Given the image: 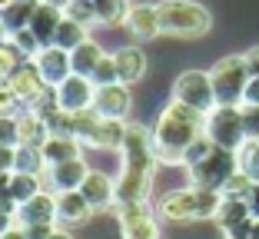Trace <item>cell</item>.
I'll return each mask as SVG.
<instances>
[{"instance_id": "cell-47", "label": "cell", "mask_w": 259, "mask_h": 239, "mask_svg": "<svg viewBox=\"0 0 259 239\" xmlns=\"http://www.w3.org/2000/svg\"><path fill=\"white\" fill-rule=\"evenodd\" d=\"M14 223H17V216H10V213H0V236L7 229H14Z\"/></svg>"}, {"instance_id": "cell-21", "label": "cell", "mask_w": 259, "mask_h": 239, "mask_svg": "<svg viewBox=\"0 0 259 239\" xmlns=\"http://www.w3.org/2000/svg\"><path fill=\"white\" fill-rule=\"evenodd\" d=\"M126 139V120H100L97 130L83 139V147L90 150H120Z\"/></svg>"}, {"instance_id": "cell-24", "label": "cell", "mask_w": 259, "mask_h": 239, "mask_svg": "<svg viewBox=\"0 0 259 239\" xmlns=\"http://www.w3.org/2000/svg\"><path fill=\"white\" fill-rule=\"evenodd\" d=\"M40 150H44L47 166H50V163H63V160H76V156H83V143H80L76 136H47Z\"/></svg>"}, {"instance_id": "cell-52", "label": "cell", "mask_w": 259, "mask_h": 239, "mask_svg": "<svg viewBox=\"0 0 259 239\" xmlns=\"http://www.w3.org/2000/svg\"><path fill=\"white\" fill-rule=\"evenodd\" d=\"M10 4H14V0H0V14H4V10H7Z\"/></svg>"}, {"instance_id": "cell-34", "label": "cell", "mask_w": 259, "mask_h": 239, "mask_svg": "<svg viewBox=\"0 0 259 239\" xmlns=\"http://www.w3.org/2000/svg\"><path fill=\"white\" fill-rule=\"evenodd\" d=\"M10 43H14L17 50H20V54L27 57V60H33V57H37L40 50H44V46H40V40L33 37V30H30V27H27V30H17V33H10Z\"/></svg>"}, {"instance_id": "cell-23", "label": "cell", "mask_w": 259, "mask_h": 239, "mask_svg": "<svg viewBox=\"0 0 259 239\" xmlns=\"http://www.w3.org/2000/svg\"><path fill=\"white\" fill-rule=\"evenodd\" d=\"M103 57H107V50L93 37H87L76 50H70V67H73L76 77H93V70H97V63L103 60Z\"/></svg>"}, {"instance_id": "cell-10", "label": "cell", "mask_w": 259, "mask_h": 239, "mask_svg": "<svg viewBox=\"0 0 259 239\" xmlns=\"http://www.w3.org/2000/svg\"><path fill=\"white\" fill-rule=\"evenodd\" d=\"M54 90H57V103H60V110H67V113H80V110L93 107V93H97V86H93L90 77H76V73H70V77L63 80L60 86H54Z\"/></svg>"}, {"instance_id": "cell-28", "label": "cell", "mask_w": 259, "mask_h": 239, "mask_svg": "<svg viewBox=\"0 0 259 239\" xmlns=\"http://www.w3.org/2000/svg\"><path fill=\"white\" fill-rule=\"evenodd\" d=\"M14 173H33V176H44V173H47L44 150H40V147H27V143H17Z\"/></svg>"}, {"instance_id": "cell-15", "label": "cell", "mask_w": 259, "mask_h": 239, "mask_svg": "<svg viewBox=\"0 0 259 239\" xmlns=\"http://www.w3.org/2000/svg\"><path fill=\"white\" fill-rule=\"evenodd\" d=\"M33 63H37L40 77L47 80V86H60L63 80L73 73V67H70V54L67 50H60V46H44L37 57H33Z\"/></svg>"}, {"instance_id": "cell-27", "label": "cell", "mask_w": 259, "mask_h": 239, "mask_svg": "<svg viewBox=\"0 0 259 239\" xmlns=\"http://www.w3.org/2000/svg\"><path fill=\"white\" fill-rule=\"evenodd\" d=\"M44 189V176H33V173H14L7 183V193L14 196V203L20 206V203L33 200V196Z\"/></svg>"}, {"instance_id": "cell-14", "label": "cell", "mask_w": 259, "mask_h": 239, "mask_svg": "<svg viewBox=\"0 0 259 239\" xmlns=\"http://www.w3.org/2000/svg\"><path fill=\"white\" fill-rule=\"evenodd\" d=\"M123 27H126V33L133 40H153L160 37V14H156V4H133L126 14V20H123Z\"/></svg>"}, {"instance_id": "cell-25", "label": "cell", "mask_w": 259, "mask_h": 239, "mask_svg": "<svg viewBox=\"0 0 259 239\" xmlns=\"http://www.w3.org/2000/svg\"><path fill=\"white\" fill-rule=\"evenodd\" d=\"M40 4H44V0H14V4H10V7L0 14V17H4V23H7V30H10V33L27 30Z\"/></svg>"}, {"instance_id": "cell-31", "label": "cell", "mask_w": 259, "mask_h": 239, "mask_svg": "<svg viewBox=\"0 0 259 239\" xmlns=\"http://www.w3.org/2000/svg\"><path fill=\"white\" fill-rule=\"evenodd\" d=\"M20 63H27V57H23L10 40H7V43H0V80H10Z\"/></svg>"}, {"instance_id": "cell-12", "label": "cell", "mask_w": 259, "mask_h": 239, "mask_svg": "<svg viewBox=\"0 0 259 239\" xmlns=\"http://www.w3.org/2000/svg\"><path fill=\"white\" fill-rule=\"evenodd\" d=\"M93 110L103 120H126L130 113V86L126 83H107L93 93Z\"/></svg>"}, {"instance_id": "cell-13", "label": "cell", "mask_w": 259, "mask_h": 239, "mask_svg": "<svg viewBox=\"0 0 259 239\" xmlns=\"http://www.w3.org/2000/svg\"><path fill=\"white\" fill-rule=\"evenodd\" d=\"M10 86H14V93H17V100L23 103V107H33V103L44 97L50 86H47V80L40 77V70H37V63L33 60H27V63H20L17 67V73L7 80Z\"/></svg>"}, {"instance_id": "cell-1", "label": "cell", "mask_w": 259, "mask_h": 239, "mask_svg": "<svg viewBox=\"0 0 259 239\" xmlns=\"http://www.w3.org/2000/svg\"><path fill=\"white\" fill-rule=\"evenodd\" d=\"M123 173L116 179V206L120 203H146L150 200L153 173H156V147H153V130L140 123H126L123 139Z\"/></svg>"}, {"instance_id": "cell-18", "label": "cell", "mask_w": 259, "mask_h": 239, "mask_svg": "<svg viewBox=\"0 0 259 239\" xmlns=\"http://www.w3.org/2000/svg\"><path fill=\"white\" fill-rule=\"evenodd\" d=\"M93 216V206L87 203V196L80 189H67V193H57V223L63 226H80Z\"/></svg>"}, {"instance_id": "cell-44", "label": "cell", "mask_w": 259, "mask_h": 239, "mask_svg": "<svg viewBox=\"0 0 259 239\" xmlns=\"http://www.w3.org/2000/svg\"><path fill=\"white\" fill-rule=\"evenodd\" d=\"M243 57H246V67H249V77H259V46H249Z\"/></svg>"}, {"instance_id": "cell-51", "label": "cell", "mask_w": 259, "mask_h": 239, "mask_svg": "<svg viewBox=\"0 0 259 239\" xmlns=\"http://www.w3.org/2000/svg\"><path fill=\"white\" fill-rule=\"evenodd\" d=\"M249 239H259V219L252 223V236H249Z\"/></svg>"}, {"instance_id": "cell-30", "label": "cell", "mask_w": 259, "mask_h": 239, "mask_svg": "<svg viewBox=\"0 0 259 239\" xmlns=\"http://www.w3.org/2000/svg\"><path fill=\"white\" fill-rule=\"evenodd\" d=\"M249 206H246V200H236V196H223L220 209H216V223H220V229H229V226L243 223V219H249Z\"/></svg>"}, {"instance_id": "cell-4", "label": "cell", "mask_w": 259, "mask_h": 239, "mask_svg": "<svg viewBox=\"0 0 259 239\" xmlns=\"http://www.w3.org/2000/svg\"><path fill=\"white\" fill-rule=\"evenodd\" d=\"M156 14H160V30L166 37L193 40V37H206L213 27V14L196 0H160Z\"/></svg>"}, {"instance_id": "cell-6", "label": "cell", "mask_w": 259, "mask_h": 239, "mask_svg": "<svg viewBox=\"0 0 259 239\" xmlns=\"http://www.w3.org/2000/svg\"><path fill=\"white\" fill-rule=\"evenodd\" d=\"M236 170H239V156L233 153V150L216 147V143H213V150H209L203 160H196L193 166H186L190 183L193 186H203V189H223L226 179L233 176Z\"/></svg>"}, {"instance_id": "cell-46", "label": "cell", "mask_w": 259, "mask_h": 239, "mask_svg": "<svg viewBox=\"0 0 259 239\" xmlns=\"http://www.w3.org/2000/svg\"><path fill=\"white\" fill-rule=\"evenodd\" d=\"M0 213H10V216H17V203H14V196H10L7 189H0Z\"/></svg>"}, {"instance_id": "cell-17", "label": "cell", "mask_w": 259, "mask_h": 239, "mask_svg": "<svg viewBox=\"0 0 259 239\" xmlns=\"http://www.w3.org/2000/svg\"><path fill=\"white\" fill-rule=\"evenodd\" d=\"M80 193L87 196V203L93 206V213H97V209L116 206V183L107 176V173H100V170H90V173H87L83 186H80Z\"/></svg>"}, {"instance_id": "cell-5", "label": "cell", "mask_w": 259, "mask_h": 239, "mask_svg": "<svg viewBox=\"0 0 259 239\" xmlns=\"http://www.w3.org/2000/svg\"><path fill=\"white\" fill-rule=\"evenodd\" d=\"M209 80H213L216 107H243V93H246V83H249L246 57L243 54L223 57V60L209 70Z\"/></svg>"}, {"instance_id": "cell-48", "label": "cell", "mask_w": 259, "mask_h": 239, "mask_svg": "<svg viewBox=\"0 0 259 239\" xmlns=\"http://www.w3.org/2000/svg\"><path fill=\"white\" fill-rule=\"evenodd\" d=\"M0 239H27V236H23V229H20V226H14V229H7Z\"/></svg>"}, {"instance_id": "cell-22", "label": "cell", "mask_w": 259, "mask_h": 239, "mask_svg": "<svg viewBox=\"0 0 259 239\" xmlns=\"http://www.w3.org/2000/svg\"><path fill=\"white\" fill-rule=\"evenodd\" d=\"M47 136H50L47 120L37 113V110L23 107L20 113H17V143H27V147H44Z\"/></svg>"}, {"instance_id": "cell-9", "label": "cell", "mask_w": 259, "mask_h": 239, "mask_svg": "<svg viewBox=\"0 0 259 239\" xmlns=\"http://www.w3.org/2000/svg\"><path fill=\"white\" fill-rule=\"evenodd\" d=\"M116 216H120L123 239H160V223L146 203H120Z\"/></svg>"}, {"instance_id": "cell-19", "label": "cell", "mask_w": 259, "mask_h": 239, "mask_svg": "<svg viewBox=\"0 0 259 239\" xmlns=\"http://www.w3.org/2000/svg\"><path fill=\"white\" fill-rule=\"evenodd\" d=\"M60 20H63V7H60V4L44 0V4L37 7V14H33V20H30V30H33V37L40 40V46H50V43H54Z\"/></svg>"}, {"instance_id": "cell-8", "label": "cell", "mask_w": 259, "mask_h": 239, "mask_svg": "<svg viewBox=\"0 0 259 239\" xmlns=\"http://www.w3.org/2000/svg\"><path fill=\"white\" fill-rule=\"evenodd\" d=\"M173 100L186 103V107L199 110V113L216 110V93H213L209 73H206V70H183L173 83Z\"/></svg>"}, {"instance_id": "cell-50", "label": "cell", "mask_w": 259, "mask_h": 239, "mask_svg": "<svg viewBox=\"0 0 259 239\" xmlns=\"http://www.w3.org/2000/svg\"><path fill=\"white\" fill-rule=\"evenodd\" d=\"M50 239H73V236H70L67 229H54V232H50Z\"/></svg>"}, {"instance_id": "cell-2", "label": "cell", "mask_w": 259, "mask_h": 239, "mask_svg": "<svg viewBox=\"0 0 259 239\" xmlns=\"http://www.w3.org/2000/svg\"><path fill=\"white\" fill-rule=\"evenodd\" d=\"M206 136V113L186 107L180 100H169L156 116L153 126V147H156V160L160 163H176L183 166V153L190 143Z\"/></svg>"}, {"instance_id": "cell-3", "label": "cell", "mask_w": 259, "mask_h": 239, "mask_svg": "<svg viewBox=\"0 0 259 239\" xmlns=\"http://www.w3.org/2000/svg\"><path fill=\"white\" fill-rule=\"evenodd\" d=\"M223 203L220 189H203V186H186L173 189L156 203V216L166 223H193V219H216V209Z\"/></svg>"}, {"instance_id": "cell-38", "label": "cell", "mask_w": 259, "mask_h": 239, "mask_svg": "<svg viewBox=\"0 0 259 239\" xmlns=\"http://www.w3.org/2000/svg\"><path fill=\"white\" fill-rule=\"evenodd\" d=\"M209 150H213V139H209V136H199L196 143H190V147H186V153H183V166H193V163L203 160Z\"/></svg>"}, {"instance_id": "cell-37", "label": "cell", "mask_w": 259, "mask_h": 239, "mask_svg": "<svg viewBox=\"0 0 259 239\" xmlns=\"http://www.w3.org/2000/svg\"><path fill=\"white\" fill-rule=\"evenodd\" d=\"M20 110H23V103L17 100L14 86L7 80H0V113H20Z\"/></svg>"}, {"instance_id": "cell-32", "label": "cell", "mask_w": 259, "mask_h": 239, "mask_svg": "<svg viewBox=\"0 0 259 239\" xmlns=\"http://www.w3.org/2000/svg\"><path fill=\"white\" fill-rule=\"evenodd\" d=\"M236 156H239V170L249 173V176L259 183V139H246L243 150H239Z\"/></svg>"}, {"instance_id": "cell-35", "label": "cell", "mask_w": 259, "mask_h": 239, "mask_svg": "<svg viewBox=\"0 0 259 239\" xmlns=\"http://www.w3.org/2000/svg\"><path fill=\"white\" fill-rule=\"evenodd\" d=\"M63 14H67L70 20H80L83 27H93V23H97V14H93V4H90V0H67Z\"/></svg>"}, {"instance_id": "cell-39", "label": "cell", "mask_w": 259, "mask_h": 239, "mask_svg": "<svg viewBox=\"0 0 259 239\" xmlns=\"http://www.w3.org/2000/svg\"><path fill=\"white\" fill-rule=\"evenodd\" d=\"M0 143L17 147V113H0Z\"/></svg>"}, {"instance_id": "cell-33", "label": "cell", "mask_w": 259, "mask_h": 239, "mask_svg": "<svg viewBox=\"0 0 259 239\" xmlns=\"http://www.w3.org/2000/svg\"><path fill=\"white\" fill-rule=\"evenodd\" d=\"M252 183H256V179H252L249 173L236 170L233 176L226 179V186H223L220 193H223V196H236V200H246V196H249V189H252Z\"/></svg>"}, {"instance_id": "cell-43", "label": "cell", "mask_w": 259, "mask_h": 239, "mask_svg": "<svg viewBox=\"0 0 259 239\" xmlns=\"http://www.w3.org/2000/svg\"><path fill=\"white\" fill-rule=\"evenodd\" d=\"M243 103H249V107H259V77H249V83H246V93H243Z\"/></svg>"}, {"instance_id": "cell-20", "label": "cell", "mask_w": 259, "mask_h": 239, "mask_svg": "<svg viewBox=\"0 0 259 239\" xmlns=\"http://www.w3.org/2000/svg\"><path fill=\"white\" fill-rule=\"evenodd\" d=\"M113 63H116V77H120V83L133 86L143 80L146 73V54L140 50V46H120L113 54Z\"/></svg>"}, {"instance_id": "cell-26", "label": "cell", "mask_w": 259, "mask_h": 239, "mask_svg": "<svg viewBox=\"0 0 259 239\" xmlns=\"http://www.w3.org/2000/svg\"><path fill=\"white\" fill-rule=\"evenodd\" d=\"M90 27H83L80 20H70L67 14H63V20H60V27H57V37H54V46H60V50H76V46L83 43L87 37H90Z\"/></svg>"}, {"instance_id": "cell-16", "label": "cell", "mask_w": 259, "mask_h": 239, "mask_svg": "<svg viewBox=\"0 0 259 239\" xmlns=\"http://www.w3.org/2000/svg\"><path fill=\"white\" fill-rule=\"evenodd\" d=\"M33 223H54L57 226V193L40 189L33 200L17 206V226H33Z\"/></svg>"}, {"instance_id": "cell-45", "label": "cell", "mask_w": 259, "mask_h": 239, "mask_svg": "<svg viewBox=\"0 0 259 239\" xmlns=\"http://www.w3.org/2000/svg\"><path fill=\"white\" fill-rule=\"evenodd\" d=\"M246 206H249V213H252V219H259V183H252V189H249V196H246Z\"/></svg>"}, {"instance_id": "cell-40", "label": "cell", "mask_w": 259, "mask_h": 239, "mask_svg": "<svg viewBox=\"0 0 259 239\" xmlns=\"http://www.w3.org/2000/svg\"><path fill=\"white\" fill-rule=\"evenodd\" d=\"M243 126H246V139H259V107L243 103Z\"/></svg>"}, {"instance_id": "cell-49", "label": "cell", "mask_w": 259, "mask_h": 239, "mask_svg": "<svg viewBox=\"0 0 259 239\" xmlns=\"http://www.w3.org/2000/svg\"><path fill=\"white\" fill-rule=\"evenodd\" d=\"M10 40V30H7V23H4V17H0V43H7Z\"/></svg>"}, {"instance_id": "cell-41", "label": "cell", "mask_w": 259, "mask_h": 239, "mask_svg": "<svg viewBox=\"0 0 259 239\" xmlns=\"http://www.w3.org/2000/svg\"><path fill=\"white\" fill-rule=\"evenodd\" d=\"M23 229V236L27 239H50V232L57 229L54 223H33V226H20Z\"/></svg>"}, {"instance_id": "cell-36", "label": "cell", "mask_w": 259, "mask_h": 239, "mask_svg": "<svg viewBox=\"0 0 259 239\" xmlns=\"http://www.w3.org/2000/svg\"><path fill=\"white\" fill-rule=\"evenodd\" d=\"M93 86H107V83H120V77H116V63H113V54H107L103 60L97 63V70H93Z\"/></svg>"}, {"instance_id": "cell-29", "label": "cell", "mask_w": 259, "mask_h": 239, "mask_svg": "<svg viewBox=\"0 0 259 239\" xmlns=\"http://www.w3.org/2000/svg\"><path fill=\"white\" fill-rule=\"evenodd\" d=\"M93 4V14H97V23H103V27H116V23L126 20L130 14V0H90Z\"/></svg>"}, {"instance_id": "cell-42", "label": "cell", "mask_w": 259, "mask_h": 239, "mask_svg": "<svg viewBox=\"0 0 259 239\" xmlns=\"http://www.w3.org/2000/svg\"><path fill=\"white\" fill-rule=\"evenodd\" d=\"M14 160H17V147L0 143V173H14Z\"/></svg>"}, {"instance_id": "cell-7", "label": "cell", "mask_w": 259, "mask_h": 239, "mask_svg": "<svg viewBox=\"0 0 259 239\" xmlns=\"http://www.w3.org/2000/svg\"><path fill=\"white\" fill-rule=\"evenodd\" d=\"M206 136L216 147L239 153L246 143V126H243V107H216L206 113Z\"/></svg>"}, {"instance_id": "cell-11", "label": "cell", "mask_w": 259, "mask_h": 239, "mask_svg": "<svg viewBox=\"0 0 259 239\" xmlns=\"http://www.w3.org/2000/svg\"><path fill=\"white\" fill-rule=\"evenodd\" d=\"M87 163L83 156H76V160H63V163H50L47 166V186H50V193H67V189H80L87 179Z\"/></svg>"}]
</instances>
